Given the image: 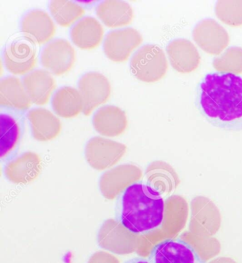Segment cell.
<instances>
[{
	"instance_id": "4",
	"label": "cell",
	"mask_w": 242,
	"mask_h": 263,
	"mask_svg": "<svg viewBox=\"0 0 242 263\" xmlns=\"http://www.w3.org/2000/svg\"><path fill=\"white\" fill-rule=\"evenodd\" d=\"M5 64L14 75H25L36 67L38 57L36 45L26 36L16 38L5 50Z\"/></svg>"
},
{
	"instance_id": "12",
	"label": "cell",
	"mask_w": 242,
	"mask_h": 263,
	"mask_svg": "<svg viewBox=\"0 0 242 263\" xmlns=\"http://www.w3.org/2000/svg\"><path fill=\"white\" fill-rule=\"evenodd\" d=\"M23 83L31 102L37 105L47 104L56 87L52 73L45 70L28 73L24 78Z\"/></svg>"
},
{
	"instance_id": "5",
	"label": "cell",
	"mask_w": 242,
	"mask_h": 263,
	"mask_svg": "<svg viewBox=\"0 0 242 263\" xmlns=\"http://www.w3.org/2000/svg\"><path fill=\"white\" fill-rule=\"evenodd\" d=\"M151 263H205L193 246L183 239H167L153 246Z\"/></svg>"
},
{
	"instance_id": "7",
	"label": "cell",
	"mask_w": 242,
	"mask_h": 263,
	"mask_svg": "<svg viewBox=\"0 0 242 263\" xmlns=\"http://www.w3.org/2000/svg\"><path fill=\"white\" fill-rule=\"evenodd\" d=\"M142 42L143 37L136 29L126 28L109 33L105 38L103 48L109 59L114 62L122 63L129 58Z\"/></svg>"
},
{
	"instance_id": "19",
	"label": "cell",
	"mask_w": 242,
	"mask_h": 263,
	"mask_svg": "<svg viewBox=\"0 0 242 263\" xmlns=\"http://www.w3.org/2000/svg\"><path fill=\"white\" fill-rule=\"evenodd\" d=\"M50 11L55 22L63 27H71L85 14V9L71 1L51 2Z\"/></svg>"
},
{
	"instance_id": "11",
	"label": "cell",
	"mask_w": 242,
	"mask_h": 263,
	"mask_svg": "<svg viewBox=\"0 0 242 263\" xmlns=\"http://www.w3.org/2000/svg\"><path fill=\"white\" fill-rule=\"evenodd\" d=\"M22 31L25 36L35 44H44L55 36L56 27L47 12L36 9L28 13L22 22Z\"/></svg>"
},
{
	"instance_id": "8",
	"label": "cell",
	"mask_w": 242,
	"mask_h": 263,
	"mask_svg": "<svg viewBox=\"0 0 242 263\" xmlns=\"http://www.w3.org/2000/svg\"><path fill=\"white\" fill-rule=\"evenodd\" d=\"M193 40L205 52L219 55L230 44V35L223 26L212 18L199 22L193 31Z\"/></svg>"
},
{
	"instance_id": "3",
	"label": "cell",
	"mask_w": 242,
	"mask_h": 263,
	"mask_svg": "<svg viewBox=\"0 0 242 263\" xmlns=\"http://www.w3.org/2000/svg\"><path fill=\"white\" fill-rule=\"evenodd\" d=\"M130 68L135 77L144 83H155L165 77L169 69L165 53L159 46H142L133 55Z\"/></svg>"
},
{
	"instance_id": "2",
	"label": "cell",
	"mask_w": 242,
	"mask_h": 263,
	"mask_svg": "<svg viewBox=\"0 0 242 263\" xmlns=\"http://www.w3.org/2000/svg\"><path fill=\"white\" fill-rule=\"evenodd\" d=\"M118 223L134 235L158 229L165 218V201L152 185L143 181L129 184L118 195L114 205Z\"/></svg>"
},
{
	"instance_id": "21",
	"label": "cell",
	"mask_w": 242,
	"mask_h": 263,
	"mask_svg": "<svg viewBox=\"0 0 242 263\" xmlns=\"http://www.w3.org/2000/svg\"><path fill=\"white\" fill-rule=\"evenodd\" d=\"M213 67L217 71L239 75L242 73V49L230 47L213 61Z\"/></svg>"
},
{
	"instance_id": "15",
	"label": "cell",
	"mask_w": 242,
	"mask_h": 263,
	"mask_svg": "<svg viewBox=\"0 0 242 263\" xmlns=\"http://www.w3.org/2000/svg\"><path fill=\"white\" fill-rule=\"evenodd\" d=\"M97 15L110 28L125 27L134 18V11L129 4L123 1H105L97 7Z\"/></svg>"
},
{
	"instance_id": "9",
	"label": "cell",
	"mask_w": 242,
	"mask_h": 263,
	"mask_svg": "<svg viewBox=\"0 0 242 263\" xmlns=\"http://www.w3.org/2000/svg\"><path fill=\"white\" fill-rule=\"evenodd\" d=\"M76 60L75 49L67 40L53 41L44 48L41 62L46 70L55 76H62L73 68Z\"/></svg>"
},
{
	"instance_id": "1",
	"label": "cell",
	"mask_w": 242,
	"mask_h": 263,
	"mask_svg": "<svg viewBox=\"0 0 242 263\" xmlns=\"http://www.w3.org/2000/svg\"><path fill=\"white\" fill-rule=\"evenodd\" d=\"M198 105L209 123L227 130L242 129V79L210 73L198 88Z\"/></svg>"
},
{
	"instance_id": "13",
	"label": "cell",
	"mask_w": 242,
	"mask_h": 263,
	"mask_svg": "<svg viewBox=\"0 0 242 263\" xmlns=\"http://www.w3.org/2000/svg\"><path fill=\"white\" fill-rule=\"evenodd\" d=\"M71 40L77 47L92 50L99 46L104 38V29L98 20L87 16L74 26L71 32Z\"/></svg>"
},
{
	"instance_id": "18",
	"label": "cell",
	"mask_w": 242,
	"mask_h": 263,
	"mask_svg": "<svg viewBox=\"0 0 242 263\" xmlns=\"http://www.w3.org/2000/svg\"><path fill=\"white\" fill-rule=\"evenodd\" d=\"M27 117L35 135L38 138L54 135L60 128L59 120L47 109H33L29 111Z\"/></svg>"
},
{
	"instance_id": "14",
	"label": "cell",
	"mask_w": 242,
	"mask_h": 263,
	"mask_svg": "<svg viewBox=\"0 0 242 263\" xmlns=\"http://www.w3.org/2000/svg\"><path fill=\"white\" fill-rule=\"evenodd\" d=\"M30 98L23 82L16 77H9L0 82V104L18 110H26L31 107Z\"/></svg>"
},
{
	"instance_id": "10",
	"label": "cell",
	"mask_w": 242,
	"mask_h": 263,
	"mask_svg": "<svg viewBox=\"0 0 242 263\" xmlns=\"http://www.w3.org/2000/svg\"><path fill=\"white\" fill-rule=\"evenodd\" d=\"M166 51L172 67L179 73H191L200 64V55L189 40L178 39L172 41L166 48Z\"/></svg>"
},
{
	"instance_id": "16",
	"label": "cell",
	"mask_w": 242,
	"mask_h": 263,
	"mask_svg": "<svg viewBox=\"0 0 242 263\" xmlns=\"http://www.w3.org/2000/svg\"><path fill=\"white\" fill-rule=\"evenodd\" d=\"M53 110L58 116L70 118L78 116L83 111V101L77 89L66 86L55 92L52 100Z\"/></svg>"
},
{
	"instance_id": "6",
	"label": "cell",
	"mask_w": 242,
	"mask_h": 263,
	"mask_svg": "<svg viewBox=\"0 0 242 263\" xmlns=\"http://www.w3.org/2000/svg\"><path fill=\"white\" fill-rule=\"evenodd\" d=\"M82 96L83 114L89 116L92 111L110 99L112 87L108 78L97 72H90L81 78L78 84Z\"/></svg>"
},
{
	"instance_id": "17",
	"label": "cell",
	"mask_w": 242,
	"mask_h": 263,
	"mask_svg": "<svg viewBox=\"0 0 242 263\" xmlns=\"http://www.w3.org/2000/svg\"><path fill=\"white\" fill-rule=\"evenodd\" d=\"M94 124L102 132H119L125 128L127 116L121 108L114 105L101 107L94 116Z\"/></svg>"
},
{
	"instance_id": "23",
	"label": "cell",
	"mask_w": 242,
	"mask_h": 263,
	"mask_svg": "<svg viewBox=\"0 0 242 263\" xmlns=\"http://www.w3.org/2000/svg\"><path fill=\"white\" fill-rule=\"evenodd\" d=\"M124 263H151L149 261L146 259L142 258V257H134V258L129 259V260L125 261Z\"/></svg>"
},
{
	"instance_id": "20",
	"label": "cell",
	"mask_w": 242,
	"mask_h": 263,
	"mask_svg": "<svg viewBox=\"0 0 242 263\" xmlns=\"http://www.w3.org/2000/svg\"><path fill=\"white\" fill-rule=\"evenodd\" d=\"M0 157L8 156L16 147L20 138V127L17 122L8 115H2Z\"/></svg>"
},
{
	"instance_id": "22",
	"label": "cell",
	"mask_w": 242,
	"mask_h": 263,
	"mask_svg": "<svg viewBox=\"0 0 242 263\" xmlns=\"http://www.w3.org/2000/svg\"><path fill=\"white\" fill-rule=\"evenodd\" d=\"M215 11L217 18L225 25L242 26V1H218Z\"/></svg>"
}]
</instances>
